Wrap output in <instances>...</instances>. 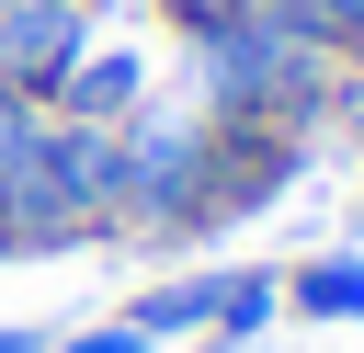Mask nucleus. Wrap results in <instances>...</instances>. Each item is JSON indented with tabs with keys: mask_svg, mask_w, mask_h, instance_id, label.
<instances>
[{
	"mask_svg": "<svg viewBox=\"0 0 364 353\" xmlns=\"http://www.w3.org/2000/svg\"><path fill=\"white\" fill-rule=\"evenodd\" d=\"M148 102V46H80V68L57 80V125H125Z\"/></svg>",
	"mask_w": 364,
	"mask_h": 353,
	"instance_id": "5",
	"label": "nucleus"
},
{
	"mask_svg": "<svg viewBox=\"0 0 364 353\" xmlns=\"http://www.w3.org/2000/svg\"><path fill=\"white\" fill-rule=\"evenodd\" d=\"M205 148H216V114L205 102H136L125 114V182H114V239H148V251H182L205 239Z\"/></svg>",
	"mask_w": 364,
	"mask_h": 353,
	"instance_id": "2",
	"label": "nucleus"
},
{
	"mask_svg": "<svg viewBox=\"0 0 364 353\" xmlns=\"http://www.w3.org/2000/svg\"><path fill=\"white\" fill-rule=\"evenodd\" d=\"M353 68H364V57H353Z\"/></svg>",
	"mask_w": 364,
	"mask_h": 353,
	"instance_id": "11",
	"label": "nucleus"
},
{
	"mask_svg": "<svg viewBox=\"0 0 364 353\" xmlns=\"http://www.w3.org/2000/svg\"><path fill=\"white\" fill-rule=\"evenodd\" d=\"M364 91V68L353 57H330L318 34H296V23H273V11H239L228 34H193V102L216 114V125H318V114H341Z\"/></svg>",
	"mask_w": 364,
	"mask_h": 353,
	"instance_id": "1",
	"label": "nucleus"
},
{
	"mask_svg": "<svg viewBox=\"0 0 364 353\" xmlns=\"http://www.w3.org/2000/svg\"><path fill=\"white\" fill-rule=\"evenodd\" d=\"M148 11L193 46V34H228V23H239V11H262V0H148Z\"/></svg>",
	"mask_w": 364,
	"mask_h": 353,
	"instance_id": "8",
	"label": "nucleus"
},
{
	"mask_svg": "<svg viewBox=\"0 0 364 353\" xmlns=\"http://www.w3.org/2000/svg\"><path fill=\"white\" fill-rule=\"evenodd\" d=\"M0 353H57V342L46 330H0Z\"/></svg>",
	"mask_w": 364,
	"mask_h": 353,
	"instance_id": "10",
	"label": "nucleus"
},
{
	"mask_svg": "<svg viewBox=\"0 0 364 353\" xmlns=\"http://www.w3.org/2000/svg\"><path fill=\"white\" fill-rule=\"evenodd\" d=\"M296 171H307L296 125H216V148H205V239L262 216L273 194H296Z\"/></svg>",
	"mask_w": 364,
	"mask_h": 353,
	"instance_id": "3",
	"label": "nucleus"
},
{
	"mask_svg": "<svg viewBox=\"0 0 364 353\" xmlns=\"http://www.w3.org/2000/svg\"><path fill=\"white\" fill-rule=\"evenodd\" d=\"M239 285H250V262H228V273H171V285H136L125 330H148V342H205V330L239 307Z\"/></svg>",
	"mask_w": 364,
	"mask_h": 353,
	"instance_id": "6",
	"label": "nucleus"
},
{
	"mask_svg": "<svg viewBox=\"0 0 364 353\" xmlns=\"http://www.w3.org/2000/svg\"><path fill=\"white\" fill-rule=\"evenodd\" d=\"M46 182H57V205L91 228V239H114V182H125V125H57L46 114Z\"/></svg>",
	"mask_w": 364,
	"mask_h": 353,
	"instance_id": "4",
	"label": "nucleus"
},
{
	"mask_svg": "<svg viewBox=\"0 0 364 353\" xmlns=\"http://www.w3.org/2000/svg\"><path fill=\"white\" fill-rule=\"evenodd\" d=\"M284 307H296V319L353 330V319H364V251H307V262L284 273Z\"/></svg>",
	"mask_w": 364,
	"mask_h": 353,
	"instance_id": "7",
	"label": "nucleus"
},
{
	"mask_svg": "<svg viewBox=\"0 0 364 353\" xmlns=\"http://www.w3.org/2000/svg\"><path fill=\"white\" fill-rule=\"evenodd\" d=\"M57 353H159V342H148V330H125V319H102V330H68Z\"/></svg>",
	"mask_w": 364,
	"mask_h": 353,
	"instance_id": "9",
	"label": "nucleus"
}]
</instances>
